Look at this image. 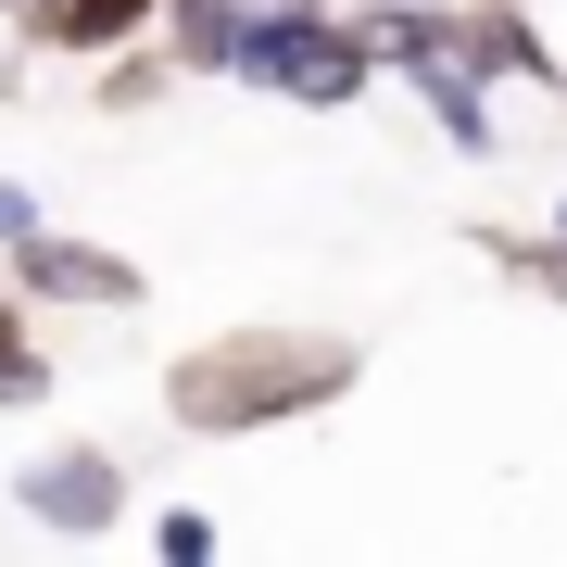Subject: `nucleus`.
<instances>
[{"label": "nucleus", "mask_w": 567, "mask_h": 567, "mask_svg": "<svg viewBox=\"0 0 567 567\" xmlns=\"http://www.w3.org/2000/svg\"><path fill=\"white\" fill-rule=\"evenodd\" d=\"M51 391H63V365H51V341H39V303H25V290H0V416L51 404Z\"/></svg>", "instance_id": "nucleus-9"}, {"label": "nucleus", "mask_w": 567, "mask_h": 567, "mask_svg": "<svg viewBox=\"0 0 567 567\" xmlns=\"http://www.w3.org/2000/svg\"><path fill=\"white\" fill-rule=\"evenodd\" d=\"M353 379H365V341H341V328H290V316H252V328H215V341L164 353V429H189V442L303 429V416L341 404Z\"/></svg>", "instance_id": "nucleus-1"}, {"label": "nucleus", "mask_w": 567, "mask_h": 567, "mask_svg": "<svg viewBox=\"0 0 567 567\" xmlns=\"http://www.w3.org/2000/svg\"><path fill=\"white\" fill-rule=\"evenodd\" d=\"M13 517L51 529V543H114V529L140 517V480H126L114 442H39L13 466Z\"/></svg>", "instance_id": "nucleus-3"}, {"label": "nucleus", "mask_w": 567, "mask_h": 567, "mask_svg": "<svg viewBox=\"0 0 567 567\" xmlns=\"http://www.w3.org/2000/svg\"><path fill=\"white\" fill-rule=\"evenodd\" d=\"M353 13H379V0H353Z\"/></svg>", "instance_id": "nucleus-17"}, {"label": "nucleus", "mask_w": 567, "mask_h": 567, "mask_svg": "<svg viewBox=\"0 0 567 567\" xmlns=\"http://www.w3.org/2000/svg\"><path fill=\"white\" fill-rule=\"evenodd\" d=\"M164 89H177V63H164V39H126V51H102V89H89V102H102V114H152Z\"/></svg>", "instance_id": "nucleus-10"}, {"label": "nucleus", "mask_w": 567, "mask_h": 567, "mask_svg": "<svg viewBox=\"0 0 567 567\" xmlns=\"http://www.w3.org/2000/svg\"><path fill=\"white\" fill-rule=\"evenodd\" d=\"M152 25H164V0H25L13 39L51 51V63H102V51H126V39H152Z\"/></svg>", "instance_id": "nucleus-6"}, {"label": "nucleus", "mask_w": 567, "mask_h": 567, "mask_svg": "<svg viewBox=\"0 0 567 567\" xmlns=\"http://www.w3.org/2000/svg\"><path fill=\"white\" fill-rule=\"evenodd\" d=\"M13 290L39 316H140L152 303V278H140V252H114V240H76V227H25L13 252Z\"/></svg>", "instance_id": "nucleus-4"}, {"label": "nucleus", "mask_w": 567, "mask_h": 567, "mask_svg": "<svg viewBox=\"0 0 567 567\" xmlns=\"http://www.w3.org/2000/svg\"><path fill=\"white\" fill-rule=\"evenodd\" d=\"M25 227H51V203H39V189H25V177H0V252H13Z\"/></svg>", "instance_id": "nucleus-13"}, {"label": "nucleus", "mask_w": 567, "mask_h": 567, "mask_svg": "<svg viewBox=\"0 0 567 567\" xmlns=\"http://www.w3.org/2000/svg\"><path fill=\"white\" fill-rule=\"evenodd\" d=\"M13 13H25V0H0V25H13Z\"/></svg>", "instance_id": "nucleus-16"}, {"label": "nucleus", "mask_w": 567, "mask_h": 567, "mask_svg": "<svg viewBox=\"0 0 567 567\" xmlns=\"http://www.w3.org/2000/svg\"><path fill=\"white\" fill-rule=\"evenodd\" d=\"M480 252L505 265V278H529L543 303H567V240H555V227H543V240H517V227H480Z\"/></svg>", "instance_id": "nucleus-11"}, {"label": "nucleus", "mask_w": 567, "mask_h": 567, "mask_svg": "<svg viewBox=\"0 0 567 567\" xmlns=\"http://www.w3.org/2000/svg\"><path fill=\"white\" fill-rule=\"evenodd\" d=\"M140 543H152V567H215V543H227V529H215L203 505H164V517L140 529Z\"/></svg>", "instance_id": "nucleus-12"}, {"label": "nucleus", "mask_w": 567, "mask_h": 567, "mask_svg": "<svg viewBox=\"0 0 567 567\" xmlns=\"http://www.w3.org/2000/svg\"><path fill=\"white\" fill-rule=\"evenodd\" d=\"M227 89H265V102H303V114H353L379 76V39H365V13L341 0H303V13H252L240 51H227Z\"/></svg>", "instance_id": "nucleus-2"}, {"label": "nucleus", "mask_w": 567, "mask_h": 567, "mask_svg": "<svg viewBox=\"0 0 567 567\" xmlns=\"http://www.w3.org/2000/svg\"><path fill=\"white\" fill-rule=\"evenodd\" d=\"M391 89H416V114L442 126V152L505 164V114H492V76H480V63H416V76H391Z\"/></svg>", "instance_id": "nucleus-7"}, {"label": "nucleus", "mask_w": 567, "mask_h": 567, "mask_svg": "<svg viewBox=\"0 0 567 567\" xmlns=\"http://www.w3.org/2000/svg\"><path fill=\"white\" fill-rule=\"evenodd\" d=\"M543 227H555V240H567V189H555V215H543Z\"/></svg>", "instance_id": "nucleus-14"}, {"label": "nucleus", "mask_w": 567, "mask_h": 567, "mask_svg": "<svg viewBox=\"0 0 567 567\" xmlns=\"http://www.w3.org/2000/svg\"><path fill=\"white\" fill-rule=\"evenodd\" d=\"M240 25H252V0H164V63L177 76H227V51H240Z\"/></svg>", "instance_id": "nucleus-8"}, {"label": "nucleus", "mask_w": 567, "mask_h": 567, "mask_svg": "<svg viewBox=\"0 0 567 567\" xmlns=\"http://www.w3.org/2000/svg\"><path fill=\"white\" fill-rule=\"evenodd\" d=\"M252 13H303V0H252Z\"/></svg>", "instance_id": "nucleus-15"}, {"label": "nucleus", "mask_w": 567, "mask_h": 567, "mask_svg": "<svg viewBox=\"0 0 567 567\" xmlns=\"http://www.w3.org/2000/svg\"><path fill=\"white\" fill-rule=\"evenodd\" d=\"M466 63L492 89H555L567 102V51L543 39V0H466Z\"/></svg>", "instance_id": "nucleus-5"}]
</instances>
